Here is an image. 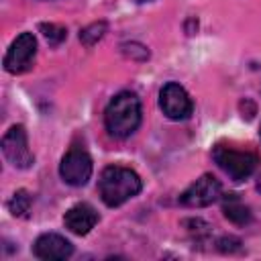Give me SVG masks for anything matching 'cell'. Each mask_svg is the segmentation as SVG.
Returning a JSON list of instances; mask_svg holds the SVG:
<instances>
[{"instance_id": "1", "label": "cell", "mask_w": 261, "mask_h": 261, "mask_svg": "<svg viewBox=\"0 0 261 261\" xmlns=\"http://www.w3.org/2000/svg\"><path fill=\"white\" fill-rule=\"evenodd\" d=\"M104 124L114 139L130 137L141 124V102L137 94L133 92L116 94L104 110Z\"/></svg>"}, {"instance_id": "2", "label": "cell", "mask_w": 261, "mask_h": 261, "mask_svg": "<svg viewBox=\"0 0 261 261\" xmlns=\"http://www.w3.org/2000/svg\"><path fill=\"white\" fill-rule=\"evenodd\" d=\"M98 190L106 206L114 208L141 192V177L122 165H108L98 179Z\"/></svg>"}, {"instance_id": "3", "label": "cell", "mask_w": 261, "mask_h": 261, "mask_svg": "<svg viewBox=\"0 0 261 261\" xmlns=\"http://www.w3.org/2000/svg\"><path fill=\"white\" fill-rule=\"evenodd\" d=\"M212 157L214 161L218 163V167L232 179V181H241L245 177H249L259 159L255 153H249V151H237V149H230L226 145H216L214 151H212Z\"/></svg>"}, {"instance_id": "4", "label": "cell", "mask_w": 261, "mask_h": 261, "mask_svg": "<svg viewBox=\"0 0 261 261\" xmlns=\"http://www.w3.org/2000/svg\"><path fill=\"white\" fill-rule=\"evenodd\" d=\"M92 169H94L92 157L82 147H71L63 155V159L59 163V175H61V179L65 184L73 186V188L86 186L88 179L92 177Z\"/></svg>"}, {"instance_id": "5", "label": "cell", "mask_w": 261, "mask_h": 261, "mask_svg": "<svg viewBox=\"0 0 261 261\" xmlns=\"http://www.w3.org/2000/svg\"><path fill=\"white\" fill-rule=\"evenodd\" d=\"M2 153L6 161L16 169H29L35 161L29 143H27V130L22 124H14L6 130L2 137Z\"/></svg>"}, {"instance_id": "6", "label": "cell", "mask_w": 261, "mask_h": 261, "mask_svg": "<svg viewBox=\"0 0 261 261\" xmlns=\"http://www.w3.org/2000/svg\"><path fill=\"white\" fill-rule=\"evenodd\" d=\"M37 53V39L33 33H20L4 55V69L8 73H22L33 65Z\"/></svg>"}, {"instance_id": "7", "label": "cell", "mask_w": 261, "mask_h": 261, "mask_svg": "<svg viewBox=\"0 0 261 261\" xmlns=\"http://www.w3.org/2000/svg\"><path fill=\"white\" fill-rule=\"evenodd\" d=\"M159 106H161L163 114L171 120H186V118H190V114L194 110V104H192L188 92L175 82H169L161 88Z\"/></svg>"}, {"instance_id": "8", "label": "cell", "mask_w": 261, "mask_h": 261, "mask_svg": "<svg viewBox=\"0 0 261 261\" xmlns=\"http://www.w3.org/2000/svg\"><path fill=\"white\" fill-rule=\"evenodd\" d=\"M222 192V186L220 181L210 175V173H204L202 177H198L181 196H179V202L188 208H204V206H210L214 200H218Z\"/></svg>"}, {"instance_id": "9", "label": "cell", "mask_w": 261, "mask_h": 261, "mask_svg": "<svg viewBox=\"0 0 261 261\" xmlns=\"http://www.w3.org/2000/svg\"><path fill=\"white\" fill-rule=\"evenodd\" d=\"M96 222H98V212L88 202H80V204L71 206L63 216L65 228H69L73 234H80V237L88 234L96 226Z\"/></svg>"}, {"instance_id": "10", "label": "cell", "mask_w": 261, "mask_h": 261, "mask_svg": "<svg viewBox=\"0 0 261 261\" xmlns=\"http://www.w3.org/2000/svg\"><path fill=\"white\" fill-rule=\"evenodd\" d=\"M33 251H35V255L39 259H47V261H51V259H67L73 253V245L61 234L45 232L35 241Z\"/></svg>"}, {"instance_id": "11", "label": "cell", "mask_w": 261, "mask_h": 261, "mask_svg": "<svg viewBox=\"0 0 261 261\" xmlns=\"http://www.w3.org/2000/svg\"><path fill=\"white\" fill-rule=\"evenodd\" d=\"M222 212H224V216H226L230 222H234V224H249L251 218H253V216H251V210H249L234 194L224 196Z\"/></svg>"}, {"instance_id": "12", "label": "cell", "mask_w": 261, "mask_h": 261, "mask_svg": "<svg viewBox=\"0 0 261 261\" xmlns=\"http://www.w3.org/2000/svg\"><path fill=\"white\" fill-rule=\"evenodd\" d=\"M33 204V196L27 190H16L8 202V210L12 216H24Z\"/></svg>"}, {"instance_id": "13", "label": "cell", "mask_w": 261, "mask_h": 261, "mask_svg": "<svg viewBox=\"0 0 261 261\" xmlns=\"http://www.w3.org/2000/svg\"><path fill=\"white\" fill-rule=\"evenodd\" d=\"M104 33H106V22H104V20L92 22V24H88L86 29L80 31V41H82L84 45L92 47V45H96V43L104 37Z\"/></svg>"}, {"instance_id": "14", "label": "cell", "mask_w": 261, "mask_h": 261, "mask_svg": "<svg viewBox=\"0 0 261 261\" xmlns=\"http://www.w3.org/2000/svg\"><path fill=\"white\" fill-rule=\"evenodd\" d=\"M39 31L43 33V37L49 41V45H59L61 41H65L67 37V31L65 27H59V24H53V22H41L39 24Z\"/></svg>"}, {"instance_id": "15", "label": "cell", "mask_w": 261, "mask_h": 261, "mask_svg": "<svg viewBox=\"0 0 261 261\" xmlns=\"http://www.w3.org/2000/svg\"><path fill=\"white\" fill-rule=\"evenodd\" d=\"M218 245H220V251H232V249H239L241 241L239 239H232V237H224V239L218 241Z\"/></svg>"}, {"instance_id": "16", "label": "cell", "mask_w": 261, "mask_h": 261, "mask_svg": "<svg viewBox=\"0 0 261 261\" xmlns=\"http://www.w3.org/2000/svg\"><path fill=\"white\" fill-rule=\"evenodd\" d=\"M255 188H257V192H259V194H261V177H259V179H257V186H255Z\"/></svg>"}, {"instance_id": "17", "label": "cell", "mask_w": 261, "mask_h": 261, "mask_svg": "<svg viewBox=\"0 0 261 261\" xmlns=\"http://www.w3.org/2000/svg\"><path fill=\"white\" fill-rule=\"evenodd\" d=\"M137 2H149V0H137Z\"/></svg>"}]
</instances>
